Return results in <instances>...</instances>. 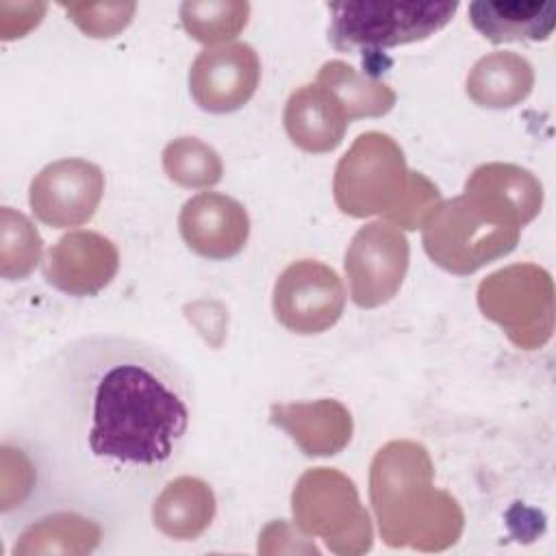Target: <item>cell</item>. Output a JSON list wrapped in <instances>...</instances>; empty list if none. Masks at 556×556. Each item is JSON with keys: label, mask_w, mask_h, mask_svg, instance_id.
<instances>
[{"label": "cell", "mask_w": 556, "mask_h": 556, "mask_svg": "<svg viewBox=\"0 0 556 556\" xmlns=\"http://www.w3.org/2000/svg\"><path fill=\"white\" fill-rule=\"evenodd\" d=\"M289 139L304 152L324 154L339 148L350 119L337 98L319 83L298 87L282 113Z\"/></svg>", "instance_id": "2e32d148"}, {"label": "cell", "mask_w": 556, "mask_h": 556, "mask_svg": "<svg viewBox=\"0 0 556 556\" xmlns=\"http://www.w3.org/2000/svg\"><path fill=\"white\" fill-rule=\"evenodd\" d=\"M276 319L295 334H319L343 315L345 289L339 274L313 258L285 267L274 285Z\"/></svg>", "instance_id": "9c48e42d"}, {"label": "cell", "mask_w": 556, "mask_h": 556, "mask_svg": "<svg viewBox=\"0 0 556 556\" xmlns=\"http://www.w3.org/2000/svg\"><path fill=\"white\" fill-rule=\"evenodd\" d=\"M441 204V193L432 180H428L421 172H410L408 193L400 208H395L384 222L397 226L400 230H417L426 224L432 211Z\"/></svg>", "instance_id": "484cf974"}, {"label": "cell", "mask_w": 556, "mask_h": 556, "mask_svg": "<svg viewBox=\"0 0 556 556\" xmlns=\"http://www.w3.org/2000/svg\"><path fill=\"white\" fill-rule=\"evenodd\" d=\"M328 39L341 52H378L424 41L441 30L458 2H330Z\"/></svg>", "instance_id": "277c9868"}, {"label": "cell", "mask_w": 556, "mask_h": 556, "mask_svg": "<svg viewBox=\"0 0 556 556\" xmlns=\"http://www.w3.org/2000/svg\"><path fill=\"white\" fill-rule=\"evenodd\" d=\"M213 517V489L195 476H180L167 482L152 506L154 526L176 541L198 539L211 526Z\"/></svg>", "instance_id": "d6986e66"}, {"label": "cell", "mask_w": 556, "mask_h": 556, "mask_svg": "<svg viewBox=\"0 0 556 556\" xmlns=\"http://www.w3.org/2000/svg\"><path fill=\"white\" fill-rule=\"evenodd\" d=\"M189 417L174 376L156 361L126 352L93 378L87 443L93 456L119 465H163L185 437Z\"/></svg>", "instance_id": "6da1fadb"}, {"label": "cell", "mask_w": 556, "mask_h": 556, "mask_svg": "<svg viewBox=\"0 0 556 556\" xmlns=\"http://www.w3.org/2000/svg\"><path fill=\"white\" fill-rule=\"evenodd\" d=\"M178 230L191 252L208 261L237 256L250 237V217L241 202L226 193L202 191L189 198L178 215Z\"/></svg>", "instance_id": "4fadbf2b"}, {"label": "cell", "mask_w": 556, "mask_h": 556, "mask_svg": "<svg viewBox=\"0 0 556 556\" xmlns=\"http://www.w3.org/2000/svg\"><path fill=\"white\" fill-rule=\"evenodd\" d=\"M104 193L102 169L87 159L48 163L30 182L28 204L39 222L74 228L89 222Z\"/></svg>", "instance_id": "30bf717a"}, {"label": "cell", "mask_w": 556, "mask_h": 556, "mask_svg": "<svg viewBox=\"0 0 556 556\" xmlns=\"http://www.w3.org/2000/svg\"><path fill=\"white\" fill-rule=\"evenodd\" d=\"M169 180L187 189H208L222 180L224 163L215 148L198 137H176L161 154Z\"/></svg>", "instance_id": "603a6c76"}, {"label": "cell", "mask_w": 556, "mask_h": 556, "mask_svg": "<svg viewBox=\"0 0 556 556\" xmlns=\"http://www.w3.org/2000/svg\"><path fill=\"white\" fill-rule=\"evenodd\" d=\"M521 228L489 217L465 193L441 200L421 226L426 254L441 269L469 276L515 250Z\"/></svg>", "instance_id": "5b68a950"}, {"label": "cell", "mask_w": 556, "mask_h": 556, "mask_svg": "<svg viewBox=\"0 0 556 556\" xmlns=\"http://www.w3.org/2000/svg\"><path fill=\"white\" fill-rule=\"evenodd\" d=\"M369 500L391 547L441 552L458 541L465 526L458 502L434 486V465L417 441H389L376 452Z\"/></svg>", "instance_id": "7a4b0ae2"}, {"label": "cell", "mask_w": 556, "mask_h": 556, "mask_svg": "<svg viewBox=\"0 0 556 556\" xmlns=\"http://www.w3.org/2000/svg\"><path fill=\"white\" fill-rule=\"evenodd\" d=\"M59 7L93 39L115 37L130 24L137 11V2H61Z\"/></svg>", "instance_id": "d4e9b609"}, {"label": "cell", "mask_w": 556, "mask_h": 556, "mask_svg": "<svg viewBox=\"0 0 556 556\" xmlns=\"http://www.w3.org/2000/svg\"><path fill=\"white\" fill-rule=\"evenodd\" d=\"M119 252L115 243L93 230L63 235L43 261L46 280L61 293L87 298L100 293L117 274Z\"/></svg>", "instance_id": "7c38bea8"}, {"label": "cell", "mask_w": 556, "mask_h": 556, "mask_svg": "<svg viewBox=\"0 0 556 556\" xmlns=\"http://www.w3.org/2000/svg\"><path fill=\"white\" fill-rule=\"evenodd\" d=\"M467 13L491 43L545 41L556 26V4L549 0H478Z\"/></svg>", "instance_id": "e0dca14e"}, {"label": "cell", "mask_w": 556, "mask_h": 556, "mask_svg": "<svg viewBox=\"0 0 556 556\" xmlns=\"http://www.w3.org/2000/svg\"><path fill=\"white\" fill-rule=\"evenodd\" d=\"M261 83V59L250 43L202 50L189 70V91L208 113H232L250 102Z\"/></svg>", "instance_id": "8fae6325"}, {"label": "cell", "mask_w": 556, "mask_h": 556, "mask_svg": "<svg viewBox=\"0 0 556 556\" xmlns=\"http://www.w3.org/2000/svg\"><path fill=\"white\" fill-rule=\"evenodd\" d=\"M410 261L406 235L389 222L361 226L345 252L350 298L361 308H378L395 298Z\"/></svg>", "instance_id": "ba28073f"}, {"label": "cell", "mask_w": 556, "mask_h": 556, "mask_svg": "<svg viewBox=\"0 0 556 556\" xmlns=\"http://www.w3.org/2000/svg\"><path fill=\"white\" fill-rule=\"evenodd\" d=\"M100 526L76 513H54L24 530L15 554H85L100 541Z\"/></svg>", "instance_id": "44dd1931"}, {"label": "cell", "mask_w": 556, "mask_h": 556, "mask_svg": "<svg viewBox=\"0 0 556 556\" xmlns=\"http://www.w3.org/2000/svg\"><path fill=\"white\" fill-rule=\"evenodd\" d=\"M317 83L337 98L350 122L358 117L387 115L397 100L395 91L387 83L376 80L339 59L326 61L319 67Z\"/></svg>", "instance_id": "ffe728a7"}, {"label": "cell", "mask_w": 556, "mask_h": 556, "mask_svg": "<svg viewBox=\"0 0 556 556\" xmlns=\"http://www.w3.org/2000/svg\"><path fill=\"white\" fill-rule=\"evenodd\" d=\"M489 217L523 228L543 206V185L526 167L513 163H484L471 172L463 191Z\"/></svg>", "instance_id": "5bb4252c"}, {"label": "cell", "mask_w": 556, "mask_h": 556, "mask_svg": "<svg viewBox=\"0 0 556 556\" xmlns=\"http://www.w3.org/2000/svg\"><path fill=\"white\" fill-rule=\"evenodd\" d=\"M46 13L43 2H2L0 4V35L2 39L24 37L35 28Z\"/></svg>", "instance_id": "4316f807"}, {"label": "cell", "mask_w": 556, "mask_h": 556, "mask_svg": "<svg viewBox=\"0 0 556 556\" xmlns=\"http://www.w3.org/2000/svg\"><path fill=\"white\" fill-rule=\"evenodd\" d=\"M534 87V70L517 52L495 50L473 63L465 91L484 109H510L523 102Z\"/></svg>", "instance_id": "ac0fdd59"}, {"label": "cell", "mask_w": 556, "mask_h": 556, "mask_svg": "<svg viewBox=\"0 0 556 556\" xmlns=\"http://www.w3.org/2000/svg\"><path fill=\"white\" fill-rule=\"evenodd\" d=\"M178 13L191 39L215 46L235 39L245 28L250 4L243 0H187Z\"/></svg>", "instance_id": "7402d4cb"}, {"label": "cell", "mask_w": 556, "mask_h": 556, "mask_svg": "<svg viewBox=\"0 0 556 556\" xmlns=\"http://www.w3.org/2000/svg\"><path fill=\"white\" fill-rule=\"evenodd\" d=\"M478 306L519 350L543 348L554 332V282L534 263H515L478 285Z\"/></svg>", "instance_id": "52a82bcc"}, {"label": "cell", "mask_w": 556, "mask_h": 556, "mask_svg": "<svg viewBox=\"0 0 556 556\" xmlns=\"http://www.w3.org/2000/svg\"><path fill=\"white\" fill-rule=\"evenodd\" d=\"M410 169L397 141L378 130L363 132L339 159L332 195L343 215L384 219L400 208L408 193Z\"/></svg>", "instance_id": "3957f363"}, {"label": "cell", "mask_w": 556, "mask_h": 556, "mask_svg": "<svg viewBox=\"0 0 556 556\" xmlns=\"http://www.w3.org/2000/svg\"><path fill=\"white\" fill-rule=\"evenodd\" d=\"M43 241L33 226V222L13 211L11 206H2L0 211V276L7 280L26 278L41 258Z\"/></svg>", "instance_id": "cb8c5ba5"}, {"label": "cell", "mask_w": 556, "mask_h": 556, "mask_svg": "<svg viewBox=\"0 0 556 556\" xmlns=\"http://www.w3.org/2000/svg\"><path fill=\"white\" fill-rule=\"evenodd\" d=\"M269 421L282 428L306 456L339 454L350 443L354 430L350 410L330 397L274 404Z\"/></svg>", "instance_id": "9a60e30c"}, {"label": "cell", "mask_w": 556, "mask_h": 556, "mask_svg": "<svg viewBox=\"0 0 556 556\" xmlns=\"http://www.w3.org/2000/svg\"><path fill=\"white\" fill-rule=\"evenodd\" d=\"M293 521L300 532L319 536L328 549L356 556L371 547V523L354 482L339 469L313 467L291 493Z\"/></svg>", "instance_id": "8992f818"}]
</instances>
